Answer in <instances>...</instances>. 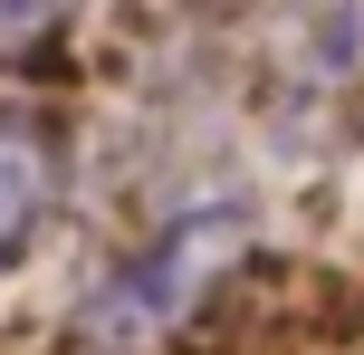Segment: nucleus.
I'll return each mask as SVG.
<instances>
[{
	"label": "nucleus",
	"instance_id": "nucleus-2",
	"mask_svg": "<svg viewBox=\"0 0 364 355\" xmlns=\"http://www.w3.org/2000/svg\"><path fill=\"white\" fill-rule=\"evenodd\" d=\"M58 183H68V154H58V125L29 106H0V269L48 231Z\"/></svg>",
	"mask_w": 364,
	"mask_h": 355
},
{
	"label": "nucleus",
	"instance_id": "nucleus-3",
	"mask_svg": "<svg viewBox=\"0 0 364 355\" xmlns=\"http://www.w3.org/2000/svg\"><path fill=\"white\" fill-rule=\"evenodd\" d=\"M77 0H0V58H19V48H38V38L68 19Z\"/></svg>",
	"mask_w": 364,
	"mask_h": 355
},
{
	"label": "nucleus",
	"instance_id": "nucleus-1",
	"mask_svg": "<svg viewBox=\"0 0 364 355\" xmlns=\"http://www.w3.org/2000/svg\"><path fill=\"white\" fill-rule=\"evenodd\" d=\"M240 260H250V211H240V202H192V211H173L154 240H134L125 260L87 288V346H106V355L164 346L173 327L201 317V298H211Z\"/></svg>",
	"mask_w": 364,
	"mask_h": 355
}]
</instances>
